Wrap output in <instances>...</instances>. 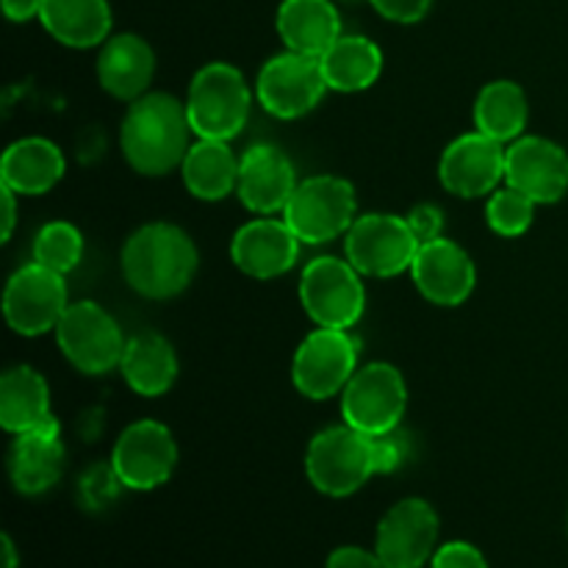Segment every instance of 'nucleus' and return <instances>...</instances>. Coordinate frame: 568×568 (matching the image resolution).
Wrapping results in <instances>:
<instances>
[{"label": "nucleus", "instance_id": "1", "mask_svg": "<svg viewBox=\"0 0 568 568\" xmlns=\"http://www.w3.org/2000/svg\"><path fill=\"white\" fill-rule=\"evenodd\" d=\"M192 133L186 103L166 92H148L133 100L122 120V155L142 175H166L183 164Z\"/></svg>", "mask_w": 568, "mask_h": 568}, {"label": "nucleus", "instance_id": "2", "mask_svg": "<svg viewBox=\"0 0 568 568\" xmlns=\"http://www.w3.org/2000/svg\"><path fill=\"white\" fill-rule=\"evenodd\" d=\"M200 255L192 236L170 222H153L133 233L122 247V275L148 300H170L194 281Z\"/></svg>", "mask_w": 568, "mask_h": 568}, {"label": "nucleus", "instance_id": "3", "mask_svg": "<svg viewBox=\"0 0 568 568\" xmlns=\"http://www.w3.org/2000/svg\"><path fill=\"white\" fill-rule=\"evenodd\" d=\"M186 114L197 139L231 142L250 116V89L233 64L211 61L192 78Z\"/></svg>", "mask_w": 568, "mask_h": 568}, {"label": "nucleus", "instance_id": "4", "mask_svg": "<svg viewBox=\"0 0 568 568\" xmlns=\"http://www.w3.org/2000/svg\"><path fill=\"white\" fill-rule=\"evenodd\" d=\"M305 475L316 491L327 497H349L372 475V436L355 430L347 422L316 433L305 455Z\"/></svg>", "mask_w": 568, "mask_h": 568}, {"label": "nucleus", "instance_id": "5", "mask_svg": "<svg viewBox=\"0 0 568 568\" xmlns=\"http://www.w3.org/2000/svg\"><path fill=\"white\" fill-rule=\"evenodd\" d=\"M355 205L353 183L336 175H314L297 183L283 220L303 244H325L353 227Z\"/></svg>", "mask_w": 568, "mask_h": 568}, {"label": "nucleus", "instance_id": "6", "mask_svg": "<svg viewBox=\"0 0 568 568\" xmlns=\"http://www.w3.org/2000/svg\"><path fill=\"white\" fill-rule=\"evenodd\" d=\"M300 300L311 322L320 327L347 331L361 320L366 305L361 272L349 261L320 255L303 270Z\"/></svg>", "mask_w": 568, "mask_h": 568}, {"label": "nucleus", "instance_id": "7", "mask_svg": "<svg viewBox=\"0 0 568 568\" xmlns=\"http://www.w3.org/2000/svg\"><path fill=\"white\" fill-rule=\"evenodd\" d=\"M408 405V386L397 366L366 364L342 392V416L366 436L397 430Z\"/></svg>", "mask_w": 568, "mask_h": 568}, {"label": "nucleus", "instance_id": "8", "mask_svg": "<svg viewBox=\"0 0 568 568\" xmlns=\"http://www.w3.org/2000/svg\"><path fill=\"white\" fill-rule=\"evenodd\" d=\"M55 338L64 358L83 375H105L120 366L128 344L114 316L89 300L67 305L55 325Z\"/></svg>", "mask_w": 568, "mask_h": 568}, {"label": "nucleus", "instance_id": "9", "mask_svg": "<svg viewBox=\"0 0 568 568\" xmlns=\"http://www.w3.org/2000/svg\"><path fill=\"white\" fill-rule=\"evenodd\" d=\"M358 372V342L347 331L320 327L294 353L292 381L308 399H331L344 392Z\"/></svg>", "mask_w": 568, "mask_h": 568}, {"label": "nucleus", "instance_id": "10", "mask_svg": "<svg viewBox=\"0 0 568 568\" xmlns=\"http://www.w3.org/2000/svg\"><path fill=\"white\" fill-rule=\"evenodd\" d=\"M347 261L369 277H394L410 270L419 239L410 231L408 220L394 214H366L347 231Z\"/></svg>", "mask_w": 568, "mask_h": 568}, {"label": "nucleus", "instance_id": "11", "mask_svg": "<svg viewBox=\"0 0 568 568\" xmlns=\"http://www.w3.org/2000/svg\"><path fill=\"white\" fill-rule=\"evenodd\" d=\"M327 89L331 87L322 72V61L314 55L294 53V50L272 55L261 67L258 83H255L261 105L277 120H297L308 114L320 105Z\"/></svg>", "mask_w": 568, "mask_h": 568}, {"label": "nucleus", "instance_id": "12", "mask_svg": "<svg viewBox=\"0 0 568 568\" xmlns=\"http://www.w3.org/2000/svg\"><path fill=\"white\" fill-rule=\"evenodd\" d=\"M67 305L70 303H67L64 275L37 261L20 266L6 283L3 314L11 331L20 336H42L55 331Z\"/></svg>", "mask_w": 568, "mask_h": 568}, {"label": "nucleus", "instance_id": "13", "mask_svg": "<svg viewBox=\"0 0 568 568\" xmlns=\"http://www.w3.org/2000/svg\"><path fill=\"white\" fill-rule=\"evenodd\" d=\"M111 466L122 486L133 491H150L164 486L178 466V444L170 427L142 419L120 433L111 453Z\"/></svg>", "mask_w": 568, "mask_h": 568}, {"label": "nucleus", "instance_id": "14", "mask_svg": "<svg viewBox=\"0 0 568 568\" xmlns=\"http://www.w3.org/2000/svg\"><path fill=\"white\" fill-rule=\"evenodd\" d=\"M438 516L425 499H403L377 525L375 552L388 568H422L436 555Z\"/></svg>", "mask_w": 568, "mask_h": 568}, {"label": "nucleus", "instance_id": "15", "mask_svg": "<svg viewBox=\"0 0 568 568\" xmlns=\"http://www.w3.org/2000/svg\"><path fill=\"white\" fill-rule=\"evenodd\" d=\"M505 181L538 205L558 203L568 192V153L544 136H519L505 153Z\"/></svg>", "mask_w": 568, "mask_h": 568}, {"label": "nucleus", "instance_id": "16", "mask_svg": "<svg viewBox=\"0 0 568 568\" xmlns=\"http://www.w3.org/2000/svg\"><path fill=\"white\" fill-rule=\"evenodd\" d=\"M505 153L508 148L486 133H464L444 150L438 178L455 197H483L505 178Z\"/></svg>", "mask_w": 568, "mask_h": 568}, {"label": "nucleus", "instance_id": "17", "mask_svg": "<svg viewBox=\"0 0 568 568\" xmlns=\"http://www.w3.org/2000/svg\"><path fill=\"white\" fill-rule=\"evenodd\" d=\"M410 275L422 297L433 305H460L475 292L477 283V270L469 253L444 236L419 244Z\"/></svg>", "mask_w": 568, "mask_h": 568}, {"label": "nucleus", "instance_id": "18", "mask_svg": "<svg viewBox=\"0 0 568 568\" xmlns=\"http://www.w3.org/2000/svg\"><path fill=\"white\" fill-rule=\"evenodd\" d=\"M297 183L288 155L272 144H255L239 159L236 194L253 214L272 216L286 209Z\"/></svg>", "mask_w": 568, "mask_h": 568}, {"label": "nucleus", "instance_id": "19", "mask_svg": "<svg viewBox=\"0 0 568 568\" xmlns=\"http://www.w3.org/2000/svg\"><path fill=\"white\" fill-rule=\"evenodd\" d=\"M300 239L286 220H261L247 222L239 227L231 242V258L244 275L255 281H272V277L286 275L300 255Z\"/></svg>", "mask_w": 568, "mask_h": 568}, {"label": "nucleus", "instance_id": "20", "mask_svg": "<svg viewBox=\"0 0 568 568\" xmlns=\"http://www.w3.org/2000/svg\"><path fill=\"white\" fill-rule=\"evenodd\" d=\"M64 471V444L59 438V422L50 416L37 430L20 433L11 444L9 475L26 497L50 491Z\"/></svg>", "mask_w": 568, "mask_h": 568}, {"label": "nucleus", "instance_id": "21", "mask_svg": "<svg viewBox=\"0 0 568 568\" xmlns=\"http://www.w3.org/2000/svg\"><path fill=\"white\" fill-rule=\"evenodd\" d=\"M155 75V53L136 33L109 37L98 55L100 87L116 100H139L148 94Z\"/></svg>", "mask_w": 568, "mask_h": 568}, {"label": "nucleus", "instance_id": "22", "mask_svg": "<svg viewBox=\"0 0 568 568\" xmlns=\"http://www.w3.org/2000/svg\"><path fill=\"white\" fill-rule=\"evenodd\" d=\"M277 33L286 50L322 59L342 37V17L333 0H283Z\"/></svg>", "mask_w": 568, "mask_h": 568}, {"label": "nucleus", "instance_id": "23", "mask_svg": "<svg viewBox=\"0 0 568 568\" xmlns=\"http://www.w3.org/2000/svg\"><path fill=\"white\" fill-rule=\"evenodd\" d=\"M64 178V153L42 136L9 144L0 161V181L17 194H44Z\"/></svg>", "mask_w": 568, "mask_h": 568}, {"label": "nucleus", "instance_id": "24", "mask_svg": "<svg viewBox=\"0 0 568 568\" xmlns=\"http://www.w3.org/2000/svg\"><path fill=\"white\" fill-rule=\"evenodd\" d=\"M44 31L67 48H94L111 33L109 0H44L39 11Z\"/></svg>", "mask_w": 568, "mask_h": 568}, {"label": "nucleus", "instance_id": "25", "mask_svg": "<svg viewBox=\"0 0 568 568\" xmlns=\"http://www.w3.org/2000/svg\"><path fill=\"white\" fill-rule=\"evenodd\" d=\"M122 377L142 397H161L178 381V355L159 333H139L125 344L120 361Z\"/></svg>", "mask_w": 568, "mask_h": 568}, {"label": "nucleus", "instance_id": "26", "mask_svg": "<svg viewBox=\"0 0 568 568\" xmlns=\"http://www.w3.org/2000/svg\"><path fill=\"white\" fill-rule=\"evenodd\" d=\"M48 381L31 366H14L0 377V425L3 430L20 433L37 430L50 419Z\"/></svg>", "mask_w": 568, "mask_h": 568}, {"label": "nucleus", "instance_id": "27", "mask_svg": "<svg viewBox=\"0 0 568 568\" xmlns=\"http://www.w3.org/2000/svg\"><path fill=\"white\" fill-rule=\"evenodd\" d=\"M181 172L183 183H186V189L194 197L214 203V200H222L231 192H236L239 159L227 148V142H220V139H197L189 148Z\"/></svg>", "mask_w": 568, "mask_h": 568}, {"label": "nucleus", "instance_id": "28", "mask_svg": "<svg viewBox=\"0 0 568 568\" xmlns=\"http://www.w3.org/2000/svg\"><path fill=\"white\" fill-rule=\"evenodd\" d=\"M320 61L327 87L336 92L369 89L383 72V50L372 39L355 37V33H342Z\"/></svg>", "mask_w": 568, "mask_h": 568}, {"label": "nucleus", "instance_id": "29", "mask_svg": "<svg viewBox=\"0 0 568 568\" xmlns=\"http://www.w3.org/2000/svg\"><path fill=\"white\" fill-rule=\"evenodd\" d=\"M530 105L527 94L514 81H494L480 89L475 100V125L497 142H516L527 128Z\"/></svg>", "mask_w": 568, "mask_h": 568}, {"label": "nucleus", "instance_id": "30", "mask_svg": "<svg viewBox=\"0 0 568 568\" xmlns=\"http://www.w3.org/2000/svg\"><path fill=\"white\" fill-rule=\"evenodd\" d=\"M83 236L70 222H48L33 239V261L67 275L81 264Z\"/></svg>", "mask_w": 568, "mask_h": 568}, {"label": "nucleus", "instance_id": "31", "mask_svg": "<svg viewBox=\"0 0 568 568\" xmlns=\"http://www.w3.org/2000/svg\"><path fill=\"white\" fill-rule=\"evenodd\" d=\"M536 205V200L521 194L519 189L505 186L499 189V192H494L491 200H488L486 220L488 225H491V231L499 233V236H521V233L532 225Z\"/></svg>", "mask_w": 568, "mask_h": 568}, {"label": "nucleus", "instance_id": "32", "mask_svg": "<svg viewBox=\"0 0 568 568\" xmlns=\"http://www.w3.org/2000/svg\"><path fill=\"white\" fill-rule=\"evenodd\" d=\"M122 480L111 464H98L81 477V503L89 510H103L105 505L120 497Z\"/></svg>", "mask_w": 568, "mask_h": 568}, {"label": "nucleus", "instance_id": "33", "mask_svg": "<svg viewBox=\"0 0 568 568\" xmlns=\"http://www.w3.org/2000/svg\"><path fill=\"white\" fill-rule=\"evenodd\" d=\"M405 455H408V444L397 430L383 433V436H372V460H375V475H392L403 466Z\"/></svg>", "mask_w": 568, "mask_h": 568}, {"label": "nucleus", "instance_id": "34", "mask_svg": "<svg viewBox=\"0 0 568 568\" xmlns=\"http://www.w3.org/2000/svg\"><path fill=\"white\" fill-rule=\"evenodd\" d=\"M433 568H488V560L477 547L466 541H449L436 549Z\"/></svg>", "mask_w": 568, "mask_h": 568}, {"label": "nucleus", "instance_id": "35", "mask_svg": "<svg viewBox=\"0 0 568 568\" xmlns=\"http://www.w3.org/2000/svg\"><path fill=\"white\" fill-rule=\"evenodd\" d=\"M369 3L386 20L399 22V26H410V22H419L422 17H427L433 0H369Z\"/></svg>", "mask_w": 568, "mask_h": 568}, {"label": "nucleus", "instance_id": "36", "mask_svg": "<svg viewBox=\"0 0 568 568\" xmlns=\"http://www.w3.org/2000/svg\"><path fill=\"white\" fill-rule=\"evenodd\" d=\"M405 220H408L410 231H414V236L419 239V244L433 242V239L442 236V231H444V214L430 203L416 205V209L410 211Z\"/></svg>", "mask_w": 568, "mask_h": 568}, {"label": "nucleus", "instance_id": "37", "mask_svg": "<svg viewBox=\"0 0 568 568\" xmlns=\"http://www.w3.org/2000/svg\"><path fill=\"white\" fill-rule=\"evenodd\" d=\"M325 568H388L381 560V555L369 552L361 547H342L327 558Z\"/></svg>", "mask_w": 568, "mask_h": 568}, {"label": "nucleus", "instance_id": "38", "mask_svg": "<svg viewBox=\"0 0 568 568\" xmlns=\"http://www.w3.org/2000/svg\"><path fill=\"white\" fill-rule=\"evenodd\" d=\"M44 0H3V11L11 22H28L39 17Z\"/></svg>", "mask_w": 568, "mask_h": 568}, {"label": "nucleus", "instance_id": "39", "mask_svg": "<svg viewBox=\"0 0 568 568\" xmlns=\"http://www.w3.org/2000/svg\"><path fill=\"white\" fill-rule=\"evenodd\" d=\"M0 197H3V242H9L17 225V192H11L9 186H0Z\"/></svg>", "mask_w": 568, "mask_h": 568}, {"label": "nucleus", "instance_id": "40", "mask_svg": "<svg viewBox=\"0 0 568 568\" xmlns=\"http://www.w3.org/2000/svg\"><path fill=\"white\" fill-rule=\"evenodd\" d=\"M3 568H17V552L14 544H11L9 536H3Z\"/></svg>", "mask_w": 568, "mask_h": 568}]
</instances>
